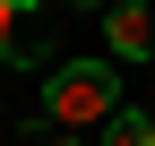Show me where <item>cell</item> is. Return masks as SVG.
I'll list each match as a JSON object with an SVG mask.
<instances>
[{
    "mask_svg": "<svg viewBox=\"0 0 155 146\" xmlns=\"http://www.w3.org/2000/svg\"><path fill=\"white\" fill-rule=\"evenodd\" d=\"M121 112V60H52L43 78V129H104Z\"/></svg>",
    "mask_w": 155,
    "mask_h": 146,
    "instance_id": "6da1fadb",
    "label": "cell"
},
{
    "mask_svg": "<svg viewBox=\"0 0 155 146\" xmlns=\"http://www.w3.org/2000/svg\"><path fill=\"white\" fill-rule=\"evenodd\" d=\"M43 60H52L43 0H0V69H43Z\"/></svg>",
    "mask_w": 155,
    "mask_h": 146,
    "instance_id": "7a4b0ae2",
    "label": "cell"
},
{
    "mask_svg": "<svg viewBox=\"0 0 155 146\" xmlns=\"http://www.w3.org/2000/svg\"><path fill=\"white\" fill-rule=\"evenodd\" d=\"M104 60H121V69L155 60V9L147 0H112L104 9Z\"/></svg>",
    "mask_w": 155,
    "mask_h": 146,
    "instance_id": "3957f363",
    "label": "cell"
},
{
    "mask_svg": "<svg viewBox=\"0 0 155 146\" xmlns=\"http://www.w3.org/2000/svg\"><path fill=\"white\" fill-rule=\"evenodd\" d=\"M104 146H155V112H129L121 103V112L104 120Z\"/></svg>",
    "mask_w": 155,
    "mask_h": 146,
    "instance_id": "277c9868",
    "label": "cell"
},
{
    "mask_svg": "<svg viewBox=\"0 0 155 146\" xmlns=\"http://www.w3.org/2000/svg\"><path fill=\"white\" fill-rule=\"evenodd\" d=\"M35 146H78V138H69V129H43V138H35Z\"/></svg>",
    "mask_w": 155,
    "mask_h": 146,
    "instance_id": "5b68a950",
    "label": "cell"
},
{
    "mask_svg": "<svg viewBox=\"0 0 155 146\" xmlns=\"http://www.w3.org/2000/svg\"><path fill=\"white\" fill-rule=\"evenodd\" d=\"M69 9H112V0H69Z\"/></svg>",
    "mask_w": 155,
    "mask_h": 146,
    "instance_id": "8992f818",
    "label": "cell"
}]
</instances>
